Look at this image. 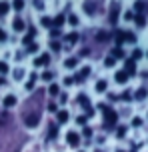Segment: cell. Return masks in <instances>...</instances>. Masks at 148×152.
<instances>
[{
  "mask_svg": "<svg viewBox=\"0 0 148 152\" xmlns=\"http://www.w3.org/2000/svg\"><path fill=\"white\" fill-rule=\"evenodd\" d=\"M24 0H12V4H10V8H14L16 12H20V10H24Z\"/></svg>",
  "mask_w": 148,
  "mask_h": 152,
  "instance_id": "7402d4cb",
  "label": "cell"
},
{
  "mask_svg": "<svg viewBox=\"0 0 148 152\" xmlns=\"http://www.w3.org/2000/svg\"><path fill=\"white\" fill-rule=\"evenodd\" d=\"M24 122H26V126L28 128H34V126H38V122H40V116L36 112H30L26 118H24Z\"/></svg>",
  "mask_w": 148,
  "mask_h": 152,
  "instance_id": "277c9868",
  "label": "cell"
},
{
  "mask_svg": "<svg viewBox=\"0 0 148 152\" xmlns=\"http://www.w3.org/2000/svg\"><path fill=\"white\" fill-rule=\"evenodd\" d=\"M24 74H26V72H24V68H16V70H12V76H14V80H18V82H20V80L24 78Z\"/></svg>",
  "mask_w": 148,
  "mask_h": 152,
  "instance_id": "484cf974",
  "label": "cell"
},
{
  "mask_svg": "<svg viewBox=\"0 0 148 152\" xmlns=\"http://www.w3.org/2000/svg\"><path fill=\"white\" fill-rule=\"evenodd\" d=\"M0 122L4 124V122H8V114L4 112V110H0Z\"/></svg>",
  "mask_w": 148,
  "mask_h": 152,
  "instance_id": "f6af8a7d",
  "label": "cell"
},
{
  "mask_svg": "<svg viewBox=\"0 0 148 152\" xmlns=\"http://www.w3.org/2000/svg\"><path fill=\"white\" fill-rule=\"evenodd\" d=\"M124 20H126V22H130V20H134V12H132V10H128V12H124Z\"/></svg>",
  "mask_w": 148,
  "mask_h": 152,
  "instance_id": "ab89813d",
  "label": "cell"
},
{
  "mask_svg": "<svg viewBox=\"0 0 148 152\" xmlns=\"http://www.w3.org/2000/svg\"><path fill=\"white\" fill-rule=\"evenodd\" d=\"M134 10H138V12H142V10H144V2H140V0H138V2L134 4Z\"/></svg>",
  "mask_w": 148,
  "mask_h": 152,
  "instance_id": "ee69618b",
  "label": "cell"
},
{
  "mask_svg": "<svg viewBox=\"0 0 148 152\" xmlns=\"http://www.w3.org/2000/svg\"><path fill=\"white\" fill-rule=\"evenodd\" d=\"M122 100H130V92H124L122 94Z\"/></svg>",
  "mask_w": 148,
  "mask_h": 152,
  "instance_id": "f5cc1de1",
  "label": "cell"
},
{
  "mask_svg": "<svg viewBox=\"0 0 148 152\" xmlns=\"http://www.w3.org/2000/svg\"><path fill=\"white\" fill-rule=\"evenodd\" d=\"M78 104L82 108H86V110H90V102H88V96H86V94H80V96H78Z\"/></svg>",
  "mask_w": 148,
  "mask_h": 152,
  "instance_id": "2e32d148",
  "label": "cell"
},
{
  "mask_svg": "<svg viewBox=\"0 0 148 152\" xmlns=\"http://www.w3.org/2000/svg\"><path fill=\"white\" fill-rule=\"evenodd\" d=\"M96 40H100V42H104V40H108V34H106L104 30H100L98 34H96Z\"/></svg>",
  "mask_w": 148,
  "mask_h": 152,
  "instance_id": "d590c367",
  "label": "cell"
},
{
  "mask_svg": "<svg viewBox=\"0 0 148 152\" xmlns=\"http://www.w3.org/2000/svg\"><path fill=\"white\" fill-rule=\"evenodd\" d=\"M32 4H34L36 10H44V2H42V0H32Z\"/></svg>",
  "mask_w": 148,
  "mask_h": 152,
  "instance_id": "8d00e7d4",
  "label": "cell"
},
{
  "mask_svg": "<svg viewBox=\"0 0 148 152\" xmlns=\"http://www.w3.org/2000/svg\"><path fill=\"white\" fill-rule=\"evenodd\" d=\"M18 104V98H16L14 94H6L4 98H2V106L4 108H14Z\"/></svg>",
  "mask_w": 148,
  "mask_h": 152,
  "instance_id": "5b68a950",
  "label": "cell"
},
{
  "mask_svg": "<svg viewBox=\"0 0 148 152\" xmlns=\"http://www.w3.org/2000/svg\"><path fill=\"white\" fill-rule=\"evenodd\" d=\"M124 72L128 76H134V74H136V62H134L132 58H128V60L124 62Z\"/></svg>",
  "mask_w": 148,
  "mask_h": 152,
  "instance_id": "52a82bcc",
  "label": "cell"
},
{
  "mask_svg": "<svg viewBox=\"0 0 148 152\" xmlns=\"http://www.w3.org/2000/svg\"><path fill=\"white\" fill-rule=\"evenodd\" d=\"M94 152H104V150H94Z\"/></svg>",
  "mask_w": 148,
  "mask_h": 152,
  "instance_id": "db71d44e",
  "label": "cell"
},
{
  "mask_svg": "<svg viewBox=\"0 0 148 152\" xmlns=\"http://www.w3.org/2000/svg\"><path fill=\"white\" fill-rule=\"evenodd\" d=\"M90 70H92V68H90L88 64H86V66H82V68L76 72V76H74V84H76V82H82L84 78H88V76H90Z\"/></svg>",
  "mask_w": 148,
  "mask_h": 152,
  "instance_id": "7a4b0ae2",
  "label": "cell"
},
{
  "mask_svg": "<svg viewBox=\"0 0 148 152\" xmlns=\"http://www.w3.org/2000/svg\"><path fill=\"white\" fill-rule=\"evenodd\" d=\"M128 78H130V76L126 74L124 70H116V72H114V82H116V84H126V82H128Z\"/></svg>",
  "mask_w": 148,
  "mask_h": 152,
  "instance_id": "8992f818",
  "label": "cell"
},
{
  "mask_svg": "<svg viewBox=\"0 0 148 152\" xmlns=\"http://www.w3.org/2000/svg\"><path fill=\"white\" fill-rule=\"evenodd\" d=\"M114 40H116V46H122V42H124V32L116 30L114 32Z\"/></svg>",
  "mask_w": 148,
  "mask_h": 152,
  "instance_id": "cb8c5ba5",
  "label": "cell"
},
{
  "mask_svg": "<svg viewBox=\"0 0 148 152\" xmlns=\"http://www.w3.org/2000/svg\"><path fill=\"white\" fill-rule=\"evenodd\" d=\"M118 14H120V6H118V2L112 6V10H110V22L116 24L118 22Z\"/></svg>",
  "mask_w": 148,
  "mask_h": 152,
  "instance_id": "7c38bea8",
  "label": "cell"
},
{
  "mask_svg": "<svg viewBox=\"0 0 148 152\" xmlns=\"http://www.w3.org/2000/svg\"><path fill=\"white\" fill-rule=\"evenodd\" d=\"M104 122H106V126H114L118 122V114L114 110H104Z\"/></svg>",
  "mask_w": 148,
  "mask_h": 152,
  "instance_id": "3957f363",
  "label": "cell"
},
{
  "mask_svg": "<svg viewBox=\"0 0 148 152\" xmlns=\"http://www.w3.org/2000/svg\"><path fill=\"white\" fill-rule=\"evenodd\" d=\"M116 136H118V138H124V136H126V126H120V128H118Z\"/></svg>",
  "mask_w": 148,
  "mask_h": 152,
  "instance_id": "60d3db41",
  "label": "cell"
},
{
  "mask_svg": "<svg viewBox=\"0 0 148 152\" xmlns=\"http://www.w3.org/2000/svg\"><path fill=\"white\" fill-rule=\"evenodd\" d=\"M48 112H58V106H56V102H48Z\"/></svg>",
  "mask_w": 148,
  "mask_h": 152,
  "instance_id": "b9f144b4",
  "label": "cell"
},
{
  "mask_svg": "<svg viewBox=\"0 0 148 152\" xmlns=\"http://www.w3.org/2000/svg\"><path fill=\"white\" fill-rule=\"evenodd\" d=\"M84 10H86V12H92V10H94V6H92V2H90V0L84 4Z\"/></svg>",
  "mask_w": 148,
  "mask_h": 152,
  "instance_id": "7dc6e473",
  "label": "cell"
},
{
  "mask_svg": "<svg viewBox=\"0 0 148 152\" xmlns=\"http://www.w3.org/2000/svg\"><path fill=\"white\" fill-rule=\"evenodd\" d=\"M76 152H84V150H76Z\"/></svg>",
  "mask_w": 148,
  "mask_h": 152,
  "instance_id": "9f6ffc18",
  "label": "cell"
},
{
  "mask_svg": "<svg viewBox=\"0 0 148 152\" xmlns=\"http://www.w3.org/2000/svg\"><path fill=\"white\" fill-rule=\"evenodd\" d=\"M8 12H10V2H8V0H2V2H0V16L8 14Z\"/></svg>",
  "mask_w": 148,
  "mask_h": 152,
  "instance_id": "44dd1931",
  "label": "cell"
},
{
  "mask_svg": "<svg viewBox=\"0 0 148 152\" xmlns=\"http://www.w3.org/2000/svg\"><path fill=\"white\" fill-rule=\"evenodd\" d=\"M82 136L90 138V136H92V128H90V126H84V128H82Z\"/></svg>",
  "mask_w": 148,
  "mask_h": 152,
  "instance_id": "74e56055",
  "label": "cell"
},
{
  "mask_svg": "<svg viewBox=\"0 0 148 152\" xmlns=\"http://www.w3.org/2000/svg\"><path fill=\"white\" fill-rule=\"evenodd\" d=\"M62 66H64L66 70H74V68L78 66V58H74V56H70V58H66Z\"/></svg>",
  "mask_w": 148,
  "mask_h": 152,
  "instance_id": "8fae6325",
  "label": "cell"
},
{
  "mask_svg": "<svg viewBox=\"0 0 148 152\" xmlns=\"http://www.w3.org/2000/svg\"><path fill=\"white\" fill-rule=\"evenodd\" d=\"M40 24H42V26H44V28H48V30H50V28H52V18H50V16H40Z\"/></svg>",
  "mask_w": 148,
  "mask_h": 152,
  "instance_id": "ac0fdd59",
  "label": "cell"
},
{
  "mask_svg": "<svg viewBox=\"0 0 148 152\" xmlns=\"http://www.w3.org/2000/svg\"><path fill=\"white\" fill-rule=\"evenodd\" d=\"M8 72H10V66H8V62L0 60V74L4 76V74H8Z\"/></svg>",
  "mask_w": 148,
  "mask_h": 152,
  "instance_id": "f546056e",
  "label": "cell"
},
{
  "mask_svg": "<svg viewBox=\"0 0 148 152\" xmlns=\"http://www.w3.org/2000/svg\"><path fill=\"white\" fill-rule=\"evenodd\" d=\"M2 82H4V80H2V78H0V84H2Z\"/></svg>",
  "mask_w": 148,
  "mask_h": 152,
  "instance_id": "11a10c76",
  "label": "cell"
},
{
  "mask_svg": "<svg viewBox=\"0 0 148 152\" xmlns=\"http://www.w3.org/2000/svg\"><path fill=\"white\" fill-rule=\"evenodd\" d=\"M38 50H40V46L36 44V42H34V44H28V48H26V52H28V54H36Z\"/></svg>",
  "mask_w": 148,
  "mask_h": 152,
  "instance_id": "4dcf8cb0",
  "label": "cell"
},
{
  "mask_svg": "<svg viewBox=\"0 0 148 152\" xmlns=\"http://www.w3.org/2000/svg\"><path fill=\"white\" fill-rule=\"evenodd\" d=\"M68 120H70V112L68 110H58L56 112V122L58 124H66Z\"/></svg>",
  "mask_w": 148,
  "mask_h": 152,
  "instance_id": "ba28073f",
  "label": "cell"
},
{
  "mask_svg": "<svg viewBox=\"0 0 148 152\" xmlns=\"http://www.w3.org/2000/svg\"><path fill=\"white\" fill-rule=\"evenodd\" d=\"M138 58H142V50H140V48H136V50H134V52H132V60L136 62V60H138Z\"/></svg>",
  "mask_w": 148,
  "mask_h": 152,
  "instance_id": "f35d334b",
  "label": "cell"
},
{
  "mask_svg": "<svg viewBox=\"0 0 148 152\" xmlns=\"http://www.w3.org/2000/svg\"><path fill=\"white\" fill-rule=\"evenodd\" d=\"M110 56H112L114 60H118V58H124V50H122V46H114Z\"/></svg>",
  "mask_w": 148,
  "mask_h": 152,
  "instance_id": "9a60e30c",
  "label": "cell"
},
{
  "mask_svg": "<svg viewBox=\"0 0 148 152\" xmlns=\"http://www.w3.org/2000/svg\"><path fill=\"white\" fill-rule=\"evenodd\" d=\"M50 48H52L54 52H58V50H60V42H50Z\"/></svg>",
  "mask_w": 148,
  "mask_h": 152,
  "instance_id": "c3c4849f",
  "label": "cell"
},
{
  "mask_svg": "<svg viewBox=\"0 0 148 152\" xmlns=\"http://www.w3.org/2000/svg\"><path fill=\"white\" fill-rule=\"evenodd\" d=\"M36 80H38V76H36V74H32L30 78H28V82L24 84V88H26V90H32V88L36 86Z\"/></svg>",
  "mask_w": 148,
  "mask_h": 152,
  "instance_id": "ffe728a7",
  "label": "cell"
},
{
  "mask_svg": "<svg viewBox=\"0 0 148 152\" xmlns=\"http://www.w3.org/2000/svg\"><path fill=\"white\" fill-rule=\"evenodd\" d=\"M148 96V90L146 88H138V90H136V94H134V98L136 100H144Z\"/></svg>",
  "mask_w": 148,
  "mask_h": 152,
  "instance_id": "d4e9b609",
  "label": "cell"
},
{
  "mask_svg": "<svg viewBox=\"0 0 148 152\" xmlns=\"http://www.w3.org/2000/svg\"><path fill=\"white\" fill-rule=\"evenodd\" d=\"M124 42H136V36L132 32H124Z\"/></svg>",
  "mask_w": 148,
  "mask_h": 152,
  "instance_id": "e575fe53",
  "label": "cell"
},
{
  "mask_svg": "<svg viewBox=\"0 0 148 152\" xmlns=\"http://www.w3.org/2000/svg\"><path fill=\"white\" fill-rule=\"evenodd\" d=\"M94 90L98 92V94L106 92V90H108V82H106V80H98V82L94 84Z\"/></svg>",
  "mask_w": 148,
  "mask_h": 152,
  "instance_id": "4fadbf2b",
  "label": "cell"
},
{
  "mask_svg": "<svg viewBox=\"0 0 148 152\" xmlns=\"http://www.w3.org/2000/svg\"><path fill=\"white\" fill-rule=\"evenodd\" d=\"M34 36H36V28H30V30H28V34L22 38V42H24V44H30L32 40H34Z\"/></svg>",
  "mask_w": 148,
  "mask_h": 152,
  "instance_id": "e0dca14e",
  "label": "cell"
},
{
  "mask_svg": "<svg viewBox=\"0 0 148 152\" xmlns=\"http://www.w3.org/2000/svg\"><path fill=\"white\" fill-rule=\"evenodd\" d=\"M56 134H58V126L56 124H50L48 126V138H56Z\"/></svg>",
  "mask_w": 148,
  "mask_h": 152,
  "instance_id": "f1b7e54d",
  "label": "cell"
},
{
  "mask_svg": "<svg viewBox=\"0 0 148 152\" xmlns=\"http://www.w3.org/2000/svg\"><path fill=\"white\" fill-rule=\"evenodd\" d=\"M140 124H142V118H138V116H136V118L132 120V126H140Z\"/></svg>",
  "mask_w": 148,
  "mask_h": 152,
  "instance_id": "f907efd6",
  "label": "cell"
},
{
  "mask_svg": "<svg viewBox=\"0 0 148 152\" xmlns=\"http://www.w3.org/2000/svg\"><path fill=\"white\" fill-rule=\"evenodd\" d=\"M50 36L58 38V36H60V28H50Z\"/></svg>",
  "mask_w": 148,
  "mask_h": 152,
  "instance_id": "7bdbcfd3",
  "label": "cell"
},
{
  "mask_svg": "<svg viewBox=\"0 0 148 152\" xmlns=\"http://www.w3.org/2000/svg\"><path fill=\"white\" fill-rule=\"evenodd\" d=\"M68 102V94H60V104H66Z\"/></svg>",
  "mask_w": 148,
  "mask_h": 152,
  "instance_id": "681fc988",
  "label": "cell"
},
{
  "mask_svg": "<svg viewBox=\"0 0 148 152\" xmlns=\"http://www.w3.org/2000/svg\"><path fill=\"white\" fill-rule=\"evenodd\" d=\"M62 84H64V86H72V84H74V76H64Z\"/></svg>",
  "mask_w": 148,
  "mask_h": 152,
  "instance_id": "836d02e7",
  "label": "cell"
},
{
  "mask_svg": "<svg viewBox=\"0 0 148 152\" xmlns=\"http://www.w3.org/2000/svg\"><path fill=\"white\" fill-rule=\"evenodd\" d=\"M52 78H54V72L52 70H44L42 76H40V80H44V82H52Z\"/></svg>",
  "mask_w": 148,
  "mask_h": 152,
  "instance_id": "603a6c76",
  "label": "cell"
},
{
  "mask_svg": "<svg viewBox=\"0 0 148 152\" xmlns=\"http://www.w3.org/2000/svg\"><path fill=\"white\" fill-rule=\"evenodd\" d=\"M80 140H82L80 132H76V130H68V132H66V144L68 146L78 148V146H80Z\"/></svg>",
  "mask_w": 148,
  "mask_h": 152,
  "instance_id": "6da1fadb",
  "label": "cell"
},
{
  "mask_svg": "<svg viewBox=\"0 0 148 152\" xmlns=\"http://www.w3.org/2000/svg\"><path fill=\"white\" fill-rule=\"evenodd\" d=\"M24 28H26V22H24L22 18H18V16H16L14 20H12V30H14V32H22Z\"/></svg>",
  "mask_w": 148,
  "mask_h": 152,
  "instance_id": "9c48e42d",
  "label": "cell"
},
{
  "mask_svg": "<svg viewBox=\"0 0 148 152\" xmlns=\"http://www.w3.org/2000/svg\"><path fill=\"white\" fill-rule=\"evenodd\" d=\"M76 40H78V34H76V32H70V34L66 36V42H68V44H74Z\"/></svg>",
  "mask_w": 148,
  "mask_h": 152,
  "instance_id": "d6a6232c",
  "label": "cell"
},
{
  "mask_svg": "<svg viewBox=\"0 0 148 152\" xmlns=\"http://www.w3.org/2000/svg\"><path fill=\"white\" fill-rule=\"evenodd\" d=\"M134 22H136V26H138V28H144V26H146V20H144V16H142V14L134 16Z\"/></svg>",
  "mask_w": 148,
  "mask_h": 152,
  "instance_id": "83f0119b",
  "label": "cell"
},
{
  "mask_svg": "<svg viewBox=\"0 0 148 152\" xmlns=\"http://www.w3.org/2000/svg\"><path fill=\"white\" fill-rule=\"evenodd\" d=\"M66 22L70 24V26H78V24H80V18H78L76 14H70L68 18H66Z\"/></svg>",
  "mask_w": 148,
  "mask_h": 152,
  "instance_id": "4316f807",
  "label": "cell"
},
{
  "mask_svg": "<svg viewBox=\"0 0 148 152\" xmlns=\"http://www.w3.org/2000/svg\"><path fill=\"white\" fill-rule=\"evenodd\" d=\"M48 62H50V54H42L38 58H34V64L32 66H46Z\"/></svg>",
  "mask_w": 148,
  "mask_h": 152,
  "instance_id": "30bf717a",
  "label": "cell"
},
{
  "mask_svg": "<svg viewBox=\"0 0 148 152\" xmlns=\"http://www.w3.org/2000/svg\"><path fill=\"white\" fill-rule=\"evenodd\" d=\"M48 94H50V96H60V86L52 82L50 86H48Z\"/></svg>",
  "mask_w": 148,
  "mask_h": 152,
  "instance_id": "d6986e66",
  "label": "cell"
},
{
  "mask_svg": "<svg viewBox=\"0 0 148 152\" xmlns=\"http://www.w3.org/2000/svg\"><path fill=\"white\" fill-rule=\"evenodd\" d=\"M6 32H4V30H2V28H0V42H4V40H6Z\"/></svg>",
  "mask_w": 148,
  "mask_h": 152,
  "instance_id": "816d5d0a",
  "label": "cell"
},
{
  "mask_svg": "<svg viewBox=\"0 0 148 152\" xmlns=\"http://www.w3.org/2000/svg\"><path fill=\"white\" fill-rule=\"evenodd\" d=\"M116 152H122V150H116Z\"/></svg>",
  "mask_w": 148,
  "mask_h": 152,
  "instance_id": "6f0895ef",
  "label": "cell"
},
{
  "mask_svg": "<svg viewBox=\"0 0 148 152\" xmlns=\"http://www.w3.org/2000/svg\"><path fill=\"white\" fill-rule=\"evenodd\" d=\"M76 124H80V126H86V116H78V118H76Z\"/></svg>",
  "mask_w": 148,
  "mask_h": 152,
  "instance_id": "bcb514c9",
  "label": "cell"
},
{
  "mask_svg": "<svg viewBox=\"0 0 148 152\" xmlns=\"http://www.w3.org/2000/svg\"><path fill=\"white\" fill-rule=\"evenodd\" d=\"M104 66H106V68H112V66H116V60H114L112 56H108V58H104Z\"/></svg>",
  "mask_w": 148,
  "mask_h": 152,
  "instance_id": "1f68e13d",
  "label": "cell"
},
{
  "mask_svg": "<svg viewBox=\"0 0 148 152\" xmlns=\"http://www.w3.org/2000/svg\"><path fill=\"white\" fill-rule=\"evenodd\" d=\"M64 22H66V16H64V14L54 16V18H52V28H60Z\"/></svg>",
  "mask_w": 148,
  "mask_h": 152,
  "instance_id": "5bb4252c",
  "label": "cell"
}]
</instances>
